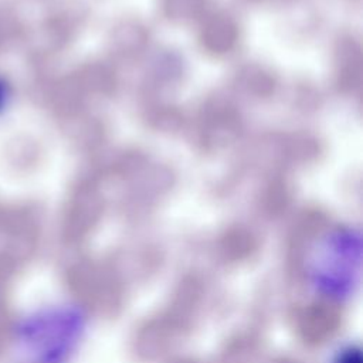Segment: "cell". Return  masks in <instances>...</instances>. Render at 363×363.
Wrapping results in <instances>:
<instances>
[{"label":"cell","mask_w":363,"mask_h":363,"mask_svg":"<svg viewBox=\"0 0 363 363\" xmlns=\"http://www.w3.org/2000/svg\"><path fill=\"white\" fill-rule=\"evenodd\" d=\"M75 319L65 312H48L27 320L23 340L27 349L44 360H58L75 336Z\"/></svg>","instance_id":"cell-1"},{"label":"cell","mask_w":363,"mask_h":363,"mask_svg":"<svg viewBox=\"0 0 363 363\" xmlns=\"http://www.w3.org/2000/svg\"><path fill=\"white\" fill-rule=\"evenodd\" d=\"M74 294L96 311H112L119 303V286L109 269L95 264L74 267L68 275Z\"/></svg>","instance_id":"cell-2"},{"label":"cell","mask_w":363,"mask_h":363,"mask_svg":"<svg viewBox=\"0 0 363 363\" xmlns=\"http://www.w3.org/2000/svg\"><path fill=\"white\" fill-rule=\"evenodd\" d=\"M340 311L330 303L316 302L309 305L299 316V332L309 343H320L339 326Z\"/></svg>","instance_id":"cell-3"},{"label":"cell","mask_w":363,"mask_h":363,"mask_svg":"<svg viewBox=\"0 0 363 363\" xmlns=\"http://www.w3.org/2000/svg\"><path fill=\"white\" fill-rule=\"evenodd\" d=\"M11 265L6 262H0V350L3 349L7 336H9V329H10V315L7 309V302H6V288L9 282V277L11 272Z\"/></svg>","instance_id":"cell-4"},{"label":"cell","mask_w":363,"mask_h":363,"mask_svg":"<svg viewBox=\"0 0 363 363\" xmlns=\"http://www.w3.org/2000/svg\"><path fill=\"white\" fill-rule=\"evenodd\" d=\"M339 363H360V354L359 352H352L347 353Z\"/></svg>","instance_id":"cell-5"}]
</instances>
